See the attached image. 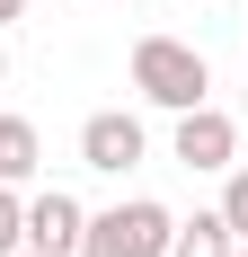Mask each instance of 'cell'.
<instances>
[{
    "label": "cell",
    "instance_id": "obj_1",
    "mask_svg": "<svg viewBox=\"0 0 248 257\" xmlns=\"http://www.w3.org/2000/svg\"><path fill=\"white\" fill-rule=\"evenodd\" d=\"M133 89H142L151 106L186 115V106H213V62H204V45H186V36H142V45H133Z\"/></svg>",
    "mask_w": 248,
    "mask_h": 257
},
{
    "label": "cell",
    "instance_id": "obj_2",
    "mask_svg": "<svg viewBox=\"0 0 248 257\" xmlns=\"http://www.w3.org/2000/svg\"><path fill=\"white\" fill-rule=\"evenodd\" d=\"M177 239V213L160 195H124V204L89 213V231H80V257H169Z\"/></svg>",
    "mask_w": 248,
    "mask_h": 257
},
{
    "label": "cell",
    "instance_id": "obj_3",
    "mask_svg": "<svg viewBox=\"0 0 248 257\" xmlns=\"http://www.w3.org/2000/svg\"><path fill=\"white\" fill-rule=\"evenodd\" d=\"M169 160L195 169V178H222L230 160H239V115H222V106H186V115L169 124Z\"/></svg>",
    "mask_w": 248,
    "mask_h": 257
},
{
    "label": "cell",
    "instance_id": "obj_4",
    "mask_svg": "<svg viewBox=\"0 0 248 257\" xmlns=\"http://www.w3.org/2000/svg\"><path fill=\"white\" fill-rule=\"evenodd\" d=\"M142 151H151V133H142V115H133V106H98V115L80 124V160H89L98 178L142 169Z\"/></svg>",
    "mask_w": 248,
    "mask_h": 257
},
{
    "label": "cell",
    "instance_id": "obj_5",
    "mask_svg": "<svg viewBox=\"0 0 248 257\" xmlns=\"http://www.w3.org/2000/svg\"><path fill=\"white\" fill-rule=\"evenodd\" d=\"M80 231H89V204H80V195H62V186L27 195V248H45V257H80Z\"/></svg>",
    "mask_w": 248,
    "mask_h": 257
},
{
    "label": "cell",
    "instance_id": "obj_6",
    "mask_svg": "<svg viewBox=\"0 0 248 257\" xmlns=\"http://www.w3.org/2000/svg\"><path fill=\"white\" fill-rule=\"evenodd\" d=\"M36 169H45V133L27 115H0V186H27Z\"/></svg>",
    "mask_w": 248,
    "mask_h": 257
},
{
    "label": "cell",
    "instance_id": "obj_7",
    "mask_svg": "<svg viewBox=\"0 0 248 257\" xmlns=\"http://www.w3.org/2000/svg\"><path fill=\"white\" fill-rule=\"evenodd\" d=\"M169 257H239V231H230L222 213H186L169 239Z\"/></svg>",
    "mask_w": 248,
    "mask_h": 257
},
{
    "label": "cell",
    "instance_id": "obj_8",
    "mask_svg": "<svg viewBox=\"0 0 248 257\" xmlns=\"http://www.w3.org/2000/svg\"><path fill=\"white\" fill-rule=\"evenodd\" d=\"M213 213L248 239V160H230V169H222V204H213Z\"/></svg>",
    "mask_w": 248,
    "mask_h": 257
},
{
    "label": "cell",
    "instance_id": "obj_9",
    "mask_svg": "<svg viewBox=\"0 0 248 257\" xmlns=\"http://www.w3.org/2000/svg\"><path fill=\"white\" fill-rule=\"evenodd\" d=\"M18 248H27V195L0 186V257H18Z\"/></svg>",
    "mask_w": 248,
    "mask_h": 257
},
{
    "label": "cell",
    "instance_id": "obj_10",
    "mask_svg": "<svg viewBox=\"0 0 248 257\" xmlns=\"http://www.w3.org/2000/svg\"><path fill=\"white\" fill-rule=\"evenodd\" d=\"M18 9H27V0H0V27H9V18H18Z\"/></svg>",
    "mask_w": 248,
    "mask_h": 257
},
{
    "label": "cell",
    "instance_id": "obj_11",
    "mask_svg": "<svg viewBox=\"0 0 248 257\" xmlns=\"http://www.w3.org/2000/svg\"><path fill=\"white\" fill-rule=\"evenodd\" d=\"M239 124H248V80H239Z\"/></svg>",
    "mask_w": 248,
    "mask_h": 257
},
{
    "label": "cell",
    "instance_id": "obj_12",
    "mask_svg": "<svg viewBox=\"0 0 248 257\" xmlns=\"http://www.w3.org/2000/svg\"><path fill=\"white\" fill-rule=\"evenodd\" d=\"M0 80H9V45H0Z\"/></svg>",
    "mask_w": 248,
    "mask_h": 257
},
{
    "label": "cell",
    "instance_id": "obj_13",
    "mask_svg": "<svg viewBox=\"0 0 248 257\" xmlns=\"http://www.w3.org/2000/svg\"><path fill=\"white\" fill-rule=\"evenodd\" d=\"M142 9H169V0H142Z\"/></svg>",
    "mask_w": 248,
    "mask_h": 257
},
{
    "label": "cell",
    "instance_id": "obj_14",
    "mask_svg": "<svg viewBox=\"0 0 248 257\" xmlns=\"http://www.w3.org/2000/svg\"><path fill=\"white\" fill-rule=\"evenodd\" d=\"M18 257H45V248H18Z\"/></svg>",
    "mask_w": 248,
    "mask_h": 257
},
{
    "label": "cell",
    "instance_id": "obj_15",
    "mask_svg": "<svg viewBox=\"0 0 248 257\" xmlns=\"http://www.w3.org/2000/svg\"><path fill=\"white\" fill-rule=\"evenodd\" d=\"M239 257H248V239H239Z\"/></svg>",
    "mask_w": 248,
    "mask_h": 257
}]
</instances>
